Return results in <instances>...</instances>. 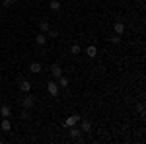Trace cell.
I'll return each mask as SVG.
<instances>
[{
    "mask_svg": "<svg viewBox=\"0 0 146 144\" xmlns=\"http://www.w3.org/2000/svg\"><path fill=\"white\" fill-rule=\"evenodd\" d=\"M47 92H49L53 98H56V96H58V92H60V88H58V84H56V82H49V84H47Z\"/></svg>",
    "mask_w": 146,
    "mask_h": 144,
    "instance_id": "obj_1",
    "label": "cell"
},
{
    "mask_svg": "<svg viewBox=\"0 0 146 144\" xmlns=\"http://www.w3.org/2000/svg\"><path fill=\"white\" fill-rule=\"evenodd\" d=\"M80 119H82L80 115H70L66 121H64V125H66V127H76V125L80 123Z\"/></svg>",
    "mask_w": 146,
    "mask_h": 144,
    "instance_id": "obj_2",
    "label": "cell"
},
{
    "mask_svg": "<svg viewBox=\"0 0 146 144\" xmlns=\"http://www.w3.org/2000/svg\"><path fill=\"white\" fill-rule=\"evenodd\" d=\"M22 105H23V109H31L35 105V98L33 96H25V100L22 101Z\"/></svg>",
    "mask_w": 146,
    "mask_h": 144,
    "instance_id": "obj_3",
    "label": "cell"
},
{
    "mask_svg": "<svg viewBox=\"0 0 146 144\" xmlns=\"http://www.w3.org/2000/svg\"><path fill=\"white\" fill-rule=\"evenodd\" d=\"M113 29H115V33H117V35H123L125 33V23L123 22H115Z\"/></svg>",
    "mask_w": 146,
    "mask_h": 144,
    "instance_id": "obj_4",
    "label": "cell"
},
{
    "mask_svg": "<svg viewBox=\"0 0 146 144\" xmlns=\"http://www.w3.org/2000/svg\"><path fill=\"white\" fill-rule=\"evenodd\" d=\"M2 131L4 133H10V129H12V123H10V117H4V121H2Z\"/></svg>",
    "mask_w": 146,
    "mask_h": 144,
    "instance_id": "obj_5",
    "label": "cell"
},
{
    "mask_svg": "<svg viewBox=\"0 0 146 144\" xmlns=\"http://www.w3.org/2000/svg\"><path fill=\"white\" fill-rule=\"evenodd\" d=\"M49 29H51V23L47 22V20H43V22H39V31H41V33H47Z\"/></svg>",
    "mask_w": 146,
    "mask_h": 144,
    "instance_id": "obj_6",
    "label": "cell"
},
{
    "mask_svg": "<svg viewBox=\"0 0 146 144\" xmlns=\"http://www.w3.org/2000/svg\"><path fill=\"white\" fill-rule=\"evenodd\" d=\"M20 90L27 94V92L31 90V82H29V80H22V82H20Z\"/></svg>",
    "mask_w": 146,
    "mask_h": 144,
    "instance_id": "obj_7",
    "label": "cell"
},
{
    "mask_svg": "<svg viewBox=\"0 0 146 144\" xmlns=\"http://www.w3.org/2000/svg\"><path fill=\"white\" fill-rule=\"evenodd\" d=\"M51 74H53V76H55V78L62 76V68L58 66V64H53V66H51Z\"/></svg>",
    "mask_w": 146,
    "mask_h": 144,
    "instance_id": "obj_8",
    "label": "cell"
},
{
    "mask_svg": "<svg viewBox=\"0 0 146 144\" xmlns=\"http://www.w3.org/2000/svg\"><path fill=\"white\" fill-rule=\"evenodd\" d=\"M68 129H70V136H72L74 140H80V133H82V131L76 129V127H68Z\"/></svg>",
    "mask_w": 146,
    "mask_h": 144,
    "instance_id": "obj_9",
    "label": "cell"
},
{
    "mask_svg": "<svg viewBox=\"0 0 146 144\" xmlns=\"http://www.w3.org/2000/svg\"><path fill=\"white\" fill-rule=\"evenodd\" d=\"M56 80H58V82H56V84H58V88H68V78L66 76H58Z\"/></svg>",
    "mask_w": 146,
    "mask_h": 144,
    "instance_id": "obj_10",
    "label": "cell"
},
{
    "mask_svg": "<svg viewBox=\"0 0 146 144\" xmlns=\"http://www.w3.org/2000/svg\"><path fill=\"white\" fill-rule=\"evenodd\" d=\"M35 43H37V45H45V43H47V35L39 31V35L35 37Z\"/></svg>",
    "mask_w": 146,
    "mask_h": 144,
    "instance_id": "obj_11",
    "label": "cell"
},
{
    "mask_svg": "<svg viewBox=\"0 0 146 144\" xmlns=\"http://www.w3.org/2000/svg\"><path fill=\"white\" fill-rule=\"evenodd\" d=\"M0 115H2V117H10L12 115L10 105H2V107H0Z\"/></svg>",
    "mask_w": 146,
    "mask_h": 144,
    "instance_id": "obj_12",
    "label": "cell"
},
{
    "mask_svg": "<svg viewBox=\"0 0 146 144\" xmlns=\"http://www.w3.org/2000/svg\"><path fill=\"white\" fill-rule=\"evenodd\" d=\"M29 70H31L33 74H39V72H41V64H39V62H31V64H29Z\"/></svg>",
    "mask_w": 146,
    "mask_h": 144,
    "instance_id": "obj_13",
    "label": "cell"
},
{
    "mask_svg": "<svg viewBox=\"0 0 146 144\" xmlns=\"http://www.w3.org/2000/svg\"><path fill=\"white\" fill-rule=\"evenodd\" d=\"M80 123H82V131H84V133H90L92 131V123L90 121H82V119H80Z\"/></svg>",
    "mask_w": 146,
    "mask_h": 144,
    "instance_id": "obj_14",
    "label": "cell"
},
{
    "mask_svg": "<svg viewBox=\"0 0 146 144\" xmlns=\"http://www.w3.org/2000/svg\"><path fill=\"white\" fill-rule=\"evenodd\" d=\"M49 8H51L53 12H58L60 10V2H58V0H53V2L49 4Z\"/></svg>",
    "mask_w": 146,
    "mask_h": 144,
    "instance_id": "obj_15",
    "label": "cell"
},
{
    "mask_svg": "<svg viewBox=\"0 0 146 144\" xmlns=\"http://www.w3.org/2000/svg\"><path fill=\"white\" fill-rule=\"evenodd\" d=\"M86 53H88V56H90V58H94V56L98 55V49H96V47H94V45H90V47H88V51H86Z\"/></svg>",
    "mask_w": 146,
    "mask_h": 144,
    "instance_id": "obj_16",
    "label": "cell"
},
{
    "mask_svg": "<svg viewBox=\"0 0 146 144\" xmlns=\"http://www.w3.org/2000/svg\"><path fill=\"white\" fill-rule=\"evenodd\" d=\"M70 53H72V55H78V53H80V45L78 43H72V45H70Z\"/></svg>",
    "mask_w": 146,
    "mask_h": 144,
    "instance_id": "obj_17",
    "label": "cell"
},
{
    "mask_svg": "<svg viewBox=\"0 0 146 144\" xmlns=\"http://www.w3.org/2000/svg\"><path fill=\"white\" fill-rule=\"evenodd\" d=\"M109 41H111V43H115V45H117V43H119V41H121V35H117V33H113V35H111V37H109Z\"/></svg>",
    "mask_w": 146,
    "mask_h": 144,
    "instance_id": "obj_18",
    "label": "cell"
},
{
    "mask_svg": "<svg viewBox=\"0 0 146 144\" xmlns=\"http://www.w3.org/2000/svg\"><path fill=\"white\" fill-rule=\"evenodd\" d=\"M22 119L25 121V119H29V109H23L22 111Z\"/></svg>",
    "mask_w": 146,
    "mask_h": 144,
    "instance_id": "obj_19",
    "label": "cell"
},
{
    "mask_svg": "<svg viewBox=\"0 0 146 144\" xmlns=\"http://www.w3.org/2000/svg\"><path fill=\"white\" fill-rule=\"evenodd\" d=\"M2 2H4V6H14L18 0H2Z\"/></svg>",
    "mask_w": 146,
    "mask_h": 144,
    "instance_id": "obj_20",
    "label": "cell"
},
{
    "mask_svg": "<svg viewBox=\"0 0 146 144\" xmlns=\"http://www.w3.org/2000/svg\"><path fill=\"white\" fill-rule=\"evenodd\" d=\"M47 33H49V37H58V31H55V29H49Z\"/></svg>",
    "mask_w": 146,
    "mask_h": 144,
    "instance_id": "obj_21",
    "label": "cell"
}]
</instances>
